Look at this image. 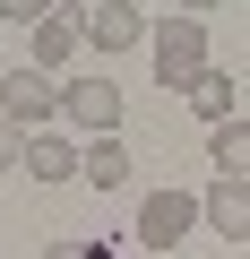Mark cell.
<instances>
[{
	"instance_id": "cell-1",
	"label": "cell",
	"mask_w": 250,
	"mask_h": 259,
	"mask_svg": "<svg viewBox=\"0 0 250 259\" xmlns=\"http://www.w3.org/2000/svg\"><path fill=\"white\" fill-rule=\"evenodd\" d=\"M207 69H216V61H207V18H198V9L164 18V26H156V87H164V95H190Z\"/></svg>"
},
{
	"instance_id": "cell-2",
	"label": "cell",
	"mask_w": 250,
	"mask_h": 259,
	"mask_svg": "<svg viewBox=\"0 0 250 259\" xmlns=\"http://www.w3.org/2000/svg\"><path fill=\"white\" fill-rule=\"evenodd\" d=\"M0 121H9V130H26V139H43V130L61 121V87H52L35 61H18L9 78H0Z\"/></svg>"
},
{
	"instance_id": "cell-3",
	"label": "cell",
	"mask_w": 250,
	"mask_h": 259,
	"mask_svg": "<svg viewBox=\"0 0 250 259\" xmlns=\"http://www.w3.org/2000/svg\"><path fill=\"white\" fill-rule=\"evenodd\" d=\"M61 121L78 130V147L86 139H121V87L112 78H69L61 87Z\"/></svg>"
},
{
	"instance_id": "cell-4",
	"label": "cell",
	"mask_w": 250,
	"mask_h": 259,
	"mask_svg": "<svg viewBox=\"0 0 250 259\" xmlns=\"http://www.w3.org/2000/svg\"><path fill=\"white\" fill-rule=\"evenodd\" d=\"M207 216H198V190H156L147 207H138V242H147V259H164L173 242H190Z\"/></svg>"
},
{
	"instance_id": "cell-5",
	"label": "cell",
	"mask_w": 250,
	"mask_h": 259,
	"mask_svg": "<svg viewBox=\"0 0 250 259\" xmlns=\"http://www.w3.org/2000/svg\"><path fill=\"white\" fill-rule=\"evenodd\" d=\"M78 44L130 52V44H147V9H130V0H95V9H78Z\"/></svg>"
},
{
	"instance_id": "cell-6",
	"label": "cell",
	"mask_w": 250,
	"mask_h": 259,
	"mask_svg": "<svg viewBox=\"0 0 250 259\" xmlns=\"http://www.w3.org/2000/svg\"><path fill=\"white\" fill-rule=\"evenodd\" d=\"M198 216H207V233L250 242V182H216V190H198Z\"/></svg>"
},
{
	"instance_id": "cell-7",
	"label": "cell",
	"mask_w": 250,
	"mask_h": 259,
	"mask_svg": "<svg viewBox=\"0 0 250 259\" xmlns=\"http://www.w3.org/2000/svg\"><path fill=\"white\" fill-rule=\"evenodd\" d=\"M78 164H86V147L61 139V130H43V139H26V164H18V173H35V182H78Z\"/></svg>"
},
{
	"instance_id": "cell-8",
	"label": "cell",
	"mask_w": 250,
	"mask_h": 259,
	"mask_svg": "<svg viewBox=\"0 0 250 259\" xmlns=\"http://www.w3.org/2000/svg\"><path fill=\"white\" fill-rule=\"evenodd\" d=\"M207 164L216 182H250V121H224L216 139H207Z\"/></svg>"
},
{
	"instance_id": "cell-9",
	"label": "cell",
	"mask_w": 250,
	"mask_h": 259,
	"mask_svg": "<svg viewBox=\"0 0 250 259\" xmlns=\"http://www.w3.org/2000/svg\"><path fill=\"white\" fill-rule=\"evenodd\" d=\"M78 182H95V190H121V182H130V147H121V139H86V164H78Z\"/></svg>"
},
{
	"instance_id": "cell-10",
	"label": "cell",
	"mask_w": 250,
	"mask_h": 259,
	"mask_svg": "<svg viewBox=\"0 0 250 259\" xmlns=\"http://www.w3.org/2000/svg\"><path fill=\"white\" fill-rule=\"evenodd\" d=\"M78 52V9H52L43 26H35V69H61Z\"/></svg>"
},
{
	"instance_id": "cell-11",
	"label": "cell",
	"mask_w": 250,
	"mask_h": 259,
	"mask_svg": "<svg viewBox=\"0 0 250 259\" xmlns=\"http://www.w3.org/2000/svg\"><path fill=\"white\" fill-rule=\"evenodd\" d=\"M190 112H198L207 130H224V121H233V69H207V78L190 87Z\"/></svg>"
},
{
	"instance_id": "cell-12",
	"label": "cell",
	"mask_w": 250,
	"mask_h": 259,
	"mask_svg": "<svg viewBox=\"0 0 250 259\" xmlns=\"http://www.w3.org/2000/svg\"><path fill=\"white\" fill-rule=\"evenodd\" d=\"M52 9H43V0H0V26H43Z\"/></svg>"
},
{
	"instance_id": "cell-13",
	"label": "cell",
	"mask_w": 250,
	"mask_h": 259,
	"mask_svg": "<svg viewBox=\"0 0 250 259\" xmlns=\"http://www.w3.org/2000/svg\"><path fill=\"white\" fill-rule=\"evenodd\" d=\"M43 259H112V242H104V233H95V242H52Z\"/></svg>"
},
{
	"instance_id": "cell-14",
	"label": "cell",
	"mask_w": 250,
	"mask_h": 259,
	"mask_svg": "<svg viewBox=\"0 0 250 259\" xmlns=\"http://www.w3.org/2000/svg\"><path fill=\"white\" fill-rule=\"evenodd\" d=\"M0 164H26V130H9V121H0Z\"/></svg>"
},
{
	"instance_id": "cell-15",
	"label": "cell",
	"mask_w": 250,
	"mask_h": 259,
	"mask_svg": "<svg viewBox=\"0 0 250 259\" xmlns=\"http://www.w3.org/2000/svg\"><path fill=\"white\" fill-rule=\"evenodd\" d=\"M138 259H147V250H138Z\"/></svg>"
}]
</instances>
